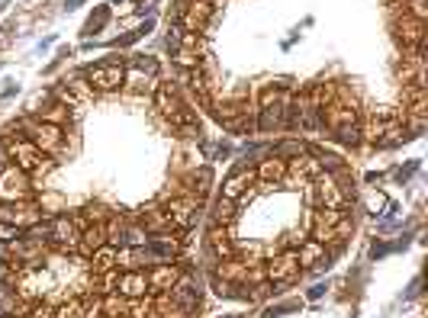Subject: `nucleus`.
Masks as SVG:
<instances>
[{
  "label": "nucleus",
  "instance_id": "obj_3",
  "mask_svg": "<svg viewBox=\"0 0 428 318\" xmlns=\"http://www.w3.org/2000/svg\"><path fill=\"white\" fill-rule=\"evenodd\" d=\"M287 106H290V97H287L283 91H268V93H264V106L258 110V129H261V132L283 129V119H287Z\"/></svg>",
  "mask_w": 428,
  "mask_h": 318
},
{
  "label": "nucleus",
  "instance_id": "obj_21",
  "mask_svg": "<svg viewBox=\"0 0 428 318\" xmlns=\"http://www.w3.org/2000/svg\"><path fill=\"white\" fill-rule=\"evenodd\" d=\"M87 305L81 303V299H71V303H65L58 312H55V318H87Z\"/></svg>",
  "mask_w": 428,
  "mask_h": 318
},
{
  "label": "nucleus",
  "instance_id": "obj_9",
  "mask_svg": "<svg viewBox=\"0 0 428 318\" xmlns=\"http://www.w3.org/2000/svg\"><path fill=\"white\" fill-rule=\"evenodd\" d=\"M299 260H297V251H287V254H280V258H274L268 264V277L277 283V286H287V283H293L299 277Z\"/></svg>",
  "mask_w": 428,
  "mask_h": 318
},
{
  "label": "nucleus",
  "instance_id": "obj_10",
  "mask_svg": "<svg viewBox=\"0 0 428 318\" xmlns=\"http://www.w3.org/2000/svg\"><path fill=\"white\" fill-rule=\"evenodd\" d=\"M46 228H48V241H55L58 248H74L77 238H81L68 216H55L52 222H46Z\"/></svg>",
  "mask_w": 428,
  "mask_h": 318
},
{
  "label": "nucleus",
  "instance_id": "obj_15",
  "mask_svg": "<svg viewBox=\"0 0 428 318\" xmlns=\"http://www.w3.org/2000/svg\"><path fill=\"white\" fill-rule=\"evenodd\" d=\"M77 244H81V251H84V254H93L97 248H103V244H107V225L93 222V225L87 228L84 235L77 238Z\"/></svg>",
  "mask_w": 428,
  "mask_h": 318
},
{
  "label": "nucleus",
  "instance_id": "obj_7",
  "mask_svg": "<svg viewBox=\"0 0 428 318\" xmlns=\"http://www.w3.org/2000/svg\"><path fill=\"white\" fill-rule=\"evenodd\" d=\"M30 142L36 145L42 154H58L65 148V135H61V126L55 122H42V126H30Z\"/></svg>",
  "mask_w": 428,
  "mask_h": 318
},
{
  "label": "nucleus",
  "instance_id": "obj_16",
  "mask_svg": "<svg viewBox=\"0 0 428 318\" xmlns=\"http://www.w3.org/2000/svg\"><path fill=\"white\" fill-rule=\"evenodd\" d=\"M261 164V183H280L283 180V174H287V164H283L280 158H274V154H271L268 161H258Z\"/></svg>",
  "mask_w": 428,
  "mask_h": 318
},
{
  "label": "nucleus",
  "instance_id": "obj_25",
  "mask_svg": "<svg viewBox=\"0 0 428 318\" xmlns=\"http://www.w3.org/2000/svg\"><path fill=\"white\" fill-rule=\"evenodd\" d=\"M30 318H55V312L48 309V305H36V309H32V315Z\"/></svg>",
  "mask_w": 428,
  "mask_h": 318
},
{
  "label": "nucleus",
  "instance_id": "obj_26",
  "mask_svg": "<svg viewBox=\"0 0 428 318\" xmlns=\"http://www.w3.org/2000/svg\"><path fill=\"white\" fill-rule=\"evenodd\" d=\"M7 260H0V283H10V267H4Z\"/></svg>",
  "mask_w": 428,
  "mask_h": 318
},
{
  "label": "nucleus",
  "instance_id": "obj_27",
  "mask_svg": "<svg viewBox=\"0 0 428 318\" xmlns=\"http://www.w3.org/2000/svg\"><path fill=\"white\" fill-rule=\"evenodd\" d=\"M322 293H325V286H322V283H319V286H313V289H309V299H319Z\"/></svg>",
  "mask_w": 428,
  "mask_h": 318
},
{
  "label": "nucleus",
  "instance_id": "obj_23",
  "mask_svg": "<svg viewBox=\"0 0 428 318\" xmlns=\"http://www.w3.org/2000/svg\"><path fill=\"white\" fill-rule=\"evenodd\" d=\"M23 235V228H16V225H10V222H0V241H7V244H13L16 238Z\"/></svg>",
  "mask_w": 428,
  "mask_h": 318
},
{
  "label": "nucleus",
  "instance_id": "obj_1",
  "mask_svg": "<svg viewBox=\"0 0 428 318\" xmlns=\"http://www.w3.org/2000/svg\"><path fill=\"white\" fill-rule=\"evenodd\" d=\"M155 103H158L161 116H168V119H171V126H174L177 132H183V135H193V132H200L197 116L190 113V106L177 97V91L171 87V84H161L158 93H155Z\"/></svg>",
  "mask_w": 428,
  "mask_h": 318
},
{
  "label": "nucleus",
  "instance_id": "obj_24",
  "mask_svg": "<svg viewBox=\"0 0 428 318\" xmlns=\"http://www.w3.org/2000/svg\"><path fill=\"white\" fill-rule=\"evenodd\" d=\"M132 68L148 71V74H158V61H155V58H145V55H138V58L132 61Z\"/></svg>",
  "mask_w": 428,
  "mask_h": 318
},
{
  "label": "nucleus",
  "instance_id": "obj_11",
  "mask_svg": "<svg viewBox=\"0 0 428 318\" xmlns=\"http://www.w3.org/2000/svg\"><path fill=\"white\" fill-rule=\"evenodd\" d=\"M36 219V209L32 206H20V203H4L0 199V222H10L16 228H30V222Z\"/></svg>",
  "mask_w": 428,
  "mask_h": 318
},
{
  "label": "nucleus",
  "instance_id": "obj_5",
  "mask_svg": "<svg viewBox=\"0 0 428 318\" xmlns=\"http://www.w3.org/2000/svg\"><path fill=\"white\" fill-rule=\"evenodd\" d=\"M177 20L183 23V32L200 36V32L209 26V20H213V4H209V0H193V4L177 10Z\"/></svg>",
  "mask_w": 428,
  "mask_h": 318
},
{
  "label": "nucleus",
  "instance_id": "obj_12",
  "mask_svg": "<svg viewBox=\"0 0 428 318\" xmlns=\"http://www.w3.org/2000/svg\"><path fill=\"white\" fill-rule=\"evenodd\" d=\"M145 277H148V289H158V293H168V289L177 283V277H181V270H177L174 264H158V267H152V273H145Z\"/></svg>",
  "mask_w": 428,
  "mask_h": 318
},
{
  "label": "nucleus",
  "instance_id": "obj_6",
  "mask_svg": "<svg viewBox=\"0 0 428 318\" xmlns=\"http://www.w3.org/2000/svg\"><path fill=\"white\" fill-rule=\"evenodd\" d=\"M107 289L119 296H129V299H138V296L148 293V277L145 270H126L122 277H107Z\"/></svg>",
  "mask_w": 428,
  "mask_h": 318
},
{
  "label": "nucleus",
  "instance_id": "obj_13",
  "mask_svg": "<svg viewBox=\"0 0 428 318\" xmlns=\"http://www.w3.org/2000/svg\"><path fill=\"white\" fill-rule=\"evenodd\" d=\"M207 248H209V258L213 260H232V254H235L232 241L226 238V228H219V225H213V232L207 238Z\"/></svg>",
  "mask_w": 428,
  "mask_h": 318
},
{
  "label": "nucleus",
  "instance_id": "obj_22",
  "mask_svg": "<svg viewBox=\"0 0 428 318\" xmlns=\"http://www.w3.org/2000/svg\"><path fill=\"white\" fill-rule=\"evenodd\" d=\"M107 20H110V10H107V7H100L97 13H93L91 20H87V26H84V36H91V32H97L100 26L107 23Z\"/></svg>",
  "mask_w": 428,
  "mask_h": 318
},
{
  "label": "nucleus",
  "instance_id": "obj_17",
  "mask_svg": "<svg viewBox=\"0 0 428 318\" xmlns=\"http://www.w3.org/2000/svg\"><path fill=\"white\" fill-rule=\"evenodd\" d=\"M16 309H20V296H16V289L10 286V283H0V318L16 315Z\"/></svg>",
  "mask_w": 428,
  "mask_h": 318
},
{
  "label": "nucleus",
  "instance_id": "obj_20",
  "mask_svg": "<svg viewBox=\"0 0 428 318\" xmlns=\"http://www.w3.org/2000/svg\"><path fill=\"white\" fill-rule=\"evenodd\" d=\"M303 152H306L303 142H283V145H277L271 154H274V158H303Z\"/></svg>",
  "mask_w": 428,
  "mask_h": 318
},
{
  "label": "nucleus",
  "instance_id": "obj_28",
  "mask_svg": "<svg viewBox=\"0 0 428 318\" xmlns=\"http://www.w3.org/2000/svg\"><path fill=\"white\" fill-rule=\"evenodd\" d=\"M77 4H81V0H68V4H65V7H68V10H74Z\"/></svg>",
  "mask_w": 428,
  "mask_h": 318
},
{
  "label": "nucleus",
  "instance_id": "obj_14",
  "mask_svg": "<svg viewBox=\"0 0 428 318\" xmlns=\"http://www.w3.org/2000/svg\"><path fill=\"white\" fill-rule=\"evenodd\" d=\"M252 180H254L252 171H248V167H238L235 174H232L229 180L222 183V197H226V199H238V197L245 193V190L252 187Z\"/></svg>",
  "mask_w": 428,
  "mask_h": 318
},
{
  "label": "nucleus",
  "instance_id": "obj_18",
  "mask_svg": "<svg viewBox=\"0 0 428 318\" xmlns=\"http://www.w3.org/2000/svg\"><path fill=\"white\" fill-rule=\"evenodd\" d=\"M91 258H93V270L107 273V270H113V267H116V248H113V244H103V248L93 251Z\"/></svg>",
  "mask_w": 428,
  "mask_h": 318
},
{
  "label": "nucleus",
  "instance_id": "obj_4",
  "mask_svg": "<svg viewBox=\"0 0 428 318\" xmlns=\"http://www.w3.org/2000/svg\"><path fill=\"white\" fill-rule=\"evenodd\" d=\"M84 77L91 81L93 91H116L126 81V68H122V61H97L93 68L84 71Z\"/></svg>",
  "mask_w": 428,
  "mask_h": 318
},
{
  "label": "nucleus",
  "instance_id": "obj_2",
  "mask_svg": "<svg viewBox=\"0 0 428 318\" xmlns=\"http://www.w3.org/2000/svg\"><path fill=\"white\" fill-rule=\"evenodd\" d=\"M4 152H7V161H16V167H20L23 174L48 171V158L39 152L30 138H7V142H4Z\"/></svg>",
  "mask_w": 428,
  "mask_h": 318
},
{
  "label": "nucleus",
  "instance_id": "obj_19",
  "mask_svg": "<svg viewBox=\"0 0 428 318\" xmlns=\"http://www.w3.org/2000/svg\"><path fill=\"white\" fill-rule=\"evenodd\" d=\"M232 219H235V199L219 197V203H216V216H213V222H216V225L226 228Z\"/></svg>",
  "mask_w": 428,
  "mask_h": 318
},
{
  "label": "nucleus",
  "instance_id": "obj_8",
  "mask_svg": "<svg viewBox=\"0 0 428 318\" xmlns=\"http://www.w3.org/2000/svg\"><path fill=\"white\" fill-rule=\"evenodd\" d=\"M164 212H168V219L174 228H193L200 219V199H193V197L171 199V206Z\"/></svg>",
  "mask_w": 428,
  "mask_h": 318
}]
</instances>
